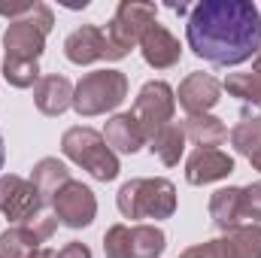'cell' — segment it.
I'll return each instance as SVG.
<instances>
[{
  "mask_svg": "<svg viewBox=\"0 0 261 258\" xmlns=\"http://www.w3.org/2000/svg\"><path fill=\"white\" fill-rule=\"evenodd\" d=\"M249 164H252V167H255V170L261 173V152H258V155H252V158H249Z\"/></svg>",
  "mask_w": 261,
  "mask_h": 258,
  "instance_id": "obj_32",
  "label": "cell"
},
{
  "mask_svg": "<svg viewBox=\"0 0 261 258\" xmlns=\"http://www.w3.org/2000/svg\"><path fill=\"white\" fill-rule=\"evenodd\" d=\"M116 207L125 219H170L176 213V186L164 176L128 179L116 194Z\"/></svg>",
  "mask_w": 261,
  "mask_h": 258,
  "instance_id": "obj_3",
  "label": "cell"
},
{
  "mask_svg": "<svg viewBox=\"0 0 261 258\" xmlns=\"http://www.w3.org/2000/svg\"><path fill=\"white\" fill-rule=\"evenodd\" d=\"M55 28V15L46 3H31V12L9 21L3 34V49L9 58L37 61L46 49V37Z\"/></svg>",
  "mask_w": 261,
  "mask_h": 258,
  "instance_id": "obj_6",
  "label": "cell"
},
{
  "mask_svg": "<svg viewBox=\"0 0 261 258\" xmlns=\"http://www.w3.org/2000/svg\"><path fill=\"white\" fill-rule=\"evenodd\" d=\"M55 219L67 225V228H88L91 222H94V216H97V197L94 192L88 189V186H82V183H76V179H70L61 192L55 194Z\"/></svg>",
  "mask_w": 261,
  "mask_h": 258,
  "instance_id": "obj_9",
  "label": "cell"
},
{
  "mask_svg": "<svg viewBox=\"0 0 261 258\" xmlns=\"http://www.w3.org/2000/svg\"><path fill=\"white\" fill-rule=\"evenodd\" d=\"M231 146L240 155H246V158L258 155L261 152V119H243L237 128L231 131Z\"/></svg>",
  "mask_w": 261,
  "mask_h": 258,
  "instance_id": "obj_24",
  "label": "cell"
},
{
  "mask_svg": "<svg viewBox=\"0 0 261 258\" xmlns=\"http://www.w3.org/2000/svg\"><path fill=\"white\" fill-rule=\"evenodd\" d=\"M40 249V237L28 225H12L0 234V258H34Z\"/></svg>",
  "mask_w": 261,
  "mask_h": 258,
  "instance_id": "obj_21",
  "label": "cell"
},
{
  "mask_svg": "<svg viewBox=\"0 0 261 258\" xmlns=\"http://www.w3.org/2000/svg\"><path fill=\"white\" fill-rule=\"evenodd\" d=\"M64 55L70 64H94L103 58V31L97 24H82L64 40Z\"/></svg>",
  "mask_w": 261,
  "mask_h": 258,
  "instance_id": "obj_14",
  "label": "cell"
},
{
  "mask_svg": "<svg viewBox=\"0 0 261 258\" xmlns=\"http://www.w3.org/2000/svg\"><path fill=\"white\" fill-rule=\"evenodd\" d=\"M31 183L37 186V192L43 197V203H55V194L70 183V170L64 161L58 158H40L31 170Z\"/></svg>",
  "mask_w": 261,
  "mask_h": 258,
  "instance_id": "obj_17",
  "label": "cell"
},
{
  "mask_svg": "<svg viewBox=\"0 0 261 258\" xmlns=\"http://www.w3.org/2000/svg\"><path fill=\"white\" fill-rule=\"evenodd\" d=\"M261 67V49H258V55H255V64H252V70H258Z\"/></svg>",
  "mask_w": 261,
  "mask_h": 258,
  "instance_id": "obj_33",
  "label": "cell"
},
{
  "mask_svg": "<svg viewBox=\"0 0 261 258\" xmlns=\"http://www.w3.org/2000/svg\"><path fill=\"white\" fill-rule=\"evenodd\" d=\"M128 76L122 70H91L73 88V110L79 116H103L125 104Z\"/></svg>",
  "mask_w": 261,
  "mask_h": 258,
  "instance_id": "obj_5",
  "label": "cell"
},
{
  "mask_svg": "<svg viewBox=\"0 0 261 258\" xmlns=\"http://www.w3.org/2000/svg\"><path fill=\"white\" fill-rule=\"evenodd\" d=\"M73 82L61 73H49L40 76V82L34 85V104L43 116H61L73 107Z\"/></svg>",
  "mask_w": 261,
  "mask_h": 258,
  "instance_id": "obj_13",
  "label": "cell"
},
{
  "mask_svg": "<svg viewBox=\"0 0 261 258\" xmlns=\"http://www.w3.org/2000/svg\"><path fill=\"white\" fill-rule=\"evenodd\" d=\"M3 79L12 85V88H34L40 82V64L37 61H21V58H9L3 55Z\"/></svg>",
  "mask_w": 261,
  "mask_h": 258,
  "instance_id": "obj_23",
  "label": "cell"
},
{
  "mask_svg": "<svg viewBox=\"0 0 261 258\" xmlns=\"http://www.w3.org/2000/svg\"><path fill=\"white\" fill-rule=\"evenodd\" d=\"M140 52H143V61L149 67H155V70H167V67L179 64V58H182V46H179V40L164 28V24H152L149 31H146V37L140 40Z\"/></svg>",
  "mask_w": 261,
  "mask_h": 258,
  "instance_id": "obj_12",
  "label": "cell"
},
{
  "mask_svg": "<svg viewBox=\"0 0 261 258\" xmlns=\"http://www.w3.org/2000/svg\"><path fill=\"white\" fill-rule=\"evenodd\" d=\"M28 228L40 237V243H46L52 234H55V228H58V219H52V216H37V219H31L28 222Z\"/></svg>",
  "mask_w": 261,
  "mask_h": 258,
  "instance_id": "obj_27",
  "label": "cell"
},
{
  "mask_svg": "<svg viewBox=\"0 0 261 258\" xmlns=\"http://www.w3.org/2000/svg\"><path fill=\"white\" fill-rule=\"evenodd\" d=\"M240 216L252 225L261 222V183H249L246 189H240Z\"/></svg>",
  "mask_w": 261,
  "mask_h": 258,
  "instance_id": "obj_26",
  "label": "cell"
},
{
  "mask_svg": "<svg viewBox=\"0 0 261 258\" xmlns=\"http://www.w3.org/2000/svg\"><path fill=\"white\" fill-rule=\"evenodd\" d=\"M252 73H255V79H258V85H261V67L258 70H252Z\"/></svg>",
  "mask_w": 261,
  "mask_h": 258,
  "instance_id": "obj_34",
  "label": "cell"
},
{
  "mask_svg": "<svg viewBox=\"0 0 261 258\" xmlns=\"http://www.w3.org/2000/svg\"><path fill=\"white\" fill-rule=\"evenodd\" d=\"M222 258H261V225H237L219 240Z\"/></svg>",
  "mask_w": 261,
  "mask_h": 258,
  "instance_id": "obj_16",
  "label": "cell"
},
{
  "mask_svg": "<svg viewBox=\"0 0 261 258\" xmlns=\"http://www.w3.org/2000/svg\"><path fill=\"white\" fill-rule=\"evenodd\" d=\"M210 219L219 231H231L243 222L240 216V189L228 186V189H219V192L210 194Z\"/></svg>",
  "mask_w": 261,
  "mask_h": 258,
  "instance_id": "obj_20",
  "label": "cell"
},
{
  "mask_svg": "<svg viewBox=\"0 0 261 258\" xmlns=\"http://www.w3.org/2000/svg\"><path fill=\"white\" fill-rule=\"evenodd\" d=\"M219 97H222V82L216 76H210V73H200V70L197 73H189L179 82V88H176V100H179V107L189 116L210 113L219 104Z\"/></svg>",
  "mask_w": 261,
  "mask_h": 258,
  "instance_id": "obj_10",
  "label": "cell"
},
{
  "mask_svg": "<svg viewBox=\"0 0 261 258\" xmlns=\"http://www.w3.org/2000/svg\"><path fill=\"white\" fill-rule=\"evenodd\" d=\"M173 113H176V91L164 82V79H152L140 88L134 107H130V116L137 119V125L143 128L146 140H152L164 125L173 122Z\"/></svg>",
  "mask_w": 261,
  "mask_h": 258,
  "instance_id": "obj_7",
  "label": "cell"
},
{
  "mask_svg": "<svg viewBox=\"0 0 261 258\" xmlns=\"http://www.w3.org/2000/svg\"><path fill=\"white\" fill-rule=\"evenodd\" d=\"M167 249V234L158 225H134L130 228V258H161Z\"/></svg>",
  "mask_w": 261,
  "mask_h": 258,
  "instance_id": "obj_22",
  "label": "cell"
},
{
  "mask_svg": "<svg viewBox=\"0 0 261 258\" xmlns=\"http://www.w3.org/2000/svg\"><path fill=\"white\" fill-rule=\"evenodd\" d=\"M3 161H6V146H3V134H0V170H3Z\"/></svg>",
  "mask_w": 261,
  "mask_h": 258,
  "instance_id": "obj_31",
  "label": "cell"
},
{
  "mask_svg": "<svg viewBox=\"0 0 261 258\" xmlns=\"http://www.w3.org/2000/svg\"><path fill=\"white\" fill-rule=\"evenodd\" d=\"M189 49L200 61L237 67L261 49V12L252 0H203L189 12Z\"/></svg>",
  "mask_w": 261,
  "mask_h": 258,
  "instance_id": "obj_1",
  "label": "cell"
},
{
  "mask_svg": "<svg viewBox=\"0 0 261 258\" xmlns=\"http://www.w3.org/2000/svg\"><path fill=\"white\" fill-rule=\"evenodd\" d=\"M61 152L73 164H79L82 170H88L100 183H113L119 176V170H122L116 152L107 146L103 134L94 128H82V125L67 128L64 137H61Z\"/></svg>",
  "mask_w": 261,
  "mask_h": 258,
  "instance_id": "obj_4",
  "label": "cell"
},
{
  "mask_svg": "<svg viewBox=\"0 0 261 258\" xmlns=\"http://www.w3.org/2000/svg\"><path fill=\"white\" fill-rule=\"evenodd\" d=\"M43 197L37 192V186L24 176L6 173L0 176V213L15 222V225H28L31 219L43 216Z\"/></svg>",
  "mask_w": 261,
  "mask_h": 258,
  "instance_id": "obj_8",
  "label": "cell"
},
{
  "mask_svg": "<svg viewBox=\"0 0 261 258\" xmlns=\"http://www.w3.org/2000/svg\"><path fill=\"white\" fill-rule=\"evenodd\" d=\"M58 258H91V249L85 243H79V240H70L64 249L58 252Z\"/></svg>",
  "mask_w": 261,
  "mask_h": 258,
  "instance_id": "obj_29",
  "label": "cell"
},
{
  "mask_svg": "<svg viewBox=\"0 0 261 258\" xmlns=\"http://www.w3.org/2000/svg\"><path fill=\"white\" fill-rule=\"evenodd\" d=\"M103 140H107V146H110L113 152H122V155H134V152H140V149L149 143L146 134H143V128L137 125V119H134L130 113L113 116V119L107 122V128H103Z\"/></svg>",
  "mask_w": 261,
  "mask_h": 258,
  "instance_id": "obj_15",
  "label": "cell"
},
{
  "mask_svg": "<svg viewBox=\"0 0 261 258\" xmlns=\"http://www.w3.org/2000/svg\"><path fill=\"white\" fill-rule=\"evenodd\" d=\"M155 15H158V6L155 3L122 0L116 6V15L110 18V24L103 31V58L107 61L128 58L130 49L140 46V40L146 37V31L155 24Z\"/></svg>",
  "mask_w": 261,
  "mask_h": 258,
  "instance_id": "obj_2",
  "label": "cell"
},
{
  "mask_svg": "<svg viewBox=\"0 0 261 258\" xmlns=\"http://www.w3.org/2000/svg\"><path fill=\"white\" fill-rule=\"evenodd\" d=\"M34 258H58V252H55V249H46V246H43V249H40V252H37Z\"/></svg>",
  "mask_w": 261,
  "mask_h": 258,
  "instance_id": "obj_30",
  "label": "cell"
},
{
  "mask_svg": "<svg viewBox=\"0 0 261 258\" xmlns=\"http://www.w3.org/2000/svg\"><path fill=\"white\" fill-rule=\"evenodd\" d=\"M103 255L107 258H130V228L113 225L103 234Z\"/></svg>",
  "mask_w": 261,
  "mask_h": 258,
  "instance_id": "obj_25",
  "label": "cell"
},
{
  "mask_svg": "<svg viewBox=\"0 0 261 258\" xmlns=\"http://www.w3.org/2000/svg\"><path fill=\"white\" fill-rule=\"evenodd\" d=\"M186 140H189V137H186V131H182V122H170V125H164V128L149 140V152H152L161 164L176 167L179 158H182V152H186Z\"/></svg>",
  "mask_w": 261,
  "mask_h": 258,
  "instance_id": "obj_19",
  "label": "cell"
},
{
  "mask_svg": "<svg viewBox=\"0 0 261 258\" xmlns=\"http://www.w3.org/2000/svg\"><path fill=\"white\" fill-rule=\"evenodd\" d=\"M182 131H186V137L195 143L197 149H216V146H222V143L228 140L225 122L216 119V116H210V113L182 119Z\"/></svg>",
  "mask_w": 261,
  "mask_h": 258,
  "instance_id": "obj_18",
  "label": "cell"
},
{
  "mask_svg": "<svg viewBox=\"0 0 261 258\" xmlns=\"http://www.w3.org/2000/svg\"><path fill=\"white\" fill-rule=\"evenodd\" d=\"M179 258H222V249H219L216 240H206V243H197V246L182 249Z\"/></svg>",
  "mask_w": 261,
  "mask_h": 258,
  "instance_id": "obj_28",
  "label": "cell"
},
{
  "mask_svg": "<svg viewBox=\"0 0 261 258\" xmlns=\"http://www.w3.org/2000/svg\"><path fill=\"white\" fill-rule=\"evenodd\" d=\"M234 173V158L222 149H197L186 161V179L192 186H210Z\"/></svg>",
  "mask_w": 261,
  "mask_h": 258,
  "instance_id": "obj_11",
  "label": "cell"
}]
</instances>
